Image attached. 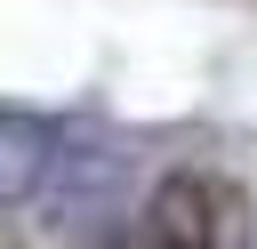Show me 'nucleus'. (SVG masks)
<instances>
[{
	"mask_svg": "<svg viewBox=\"0 0 257 249\" xmlns=\"http://www.w3.org/2000/svg\"><path fill=\"white\" fill-rule=\"evenodd\" d=\"M233 233H241V201L201 169H169L145 201V249H233Z\"/></svg>",
	"mask_w": 257,
	"mask_h": 249,
	"instance_id": "f257e3e1",
	"label": "nucleus"
},
{
	"mask_svg": "<svg viewBox=\"0 0 257 249\" xmlns=\"http://www.w3.org/2000/svg\"><path fill=\"white\" fill-rule=\"evenodd\" d=\"M40 177H48V137H40L32 120H8V112H0V209L24 201Z\"/></svg>",
	"mask_w": 257,
	"mask_h": 249,
	"instance_id": "f03ea898",
	"label": "nucleus"
}]
</instances>
